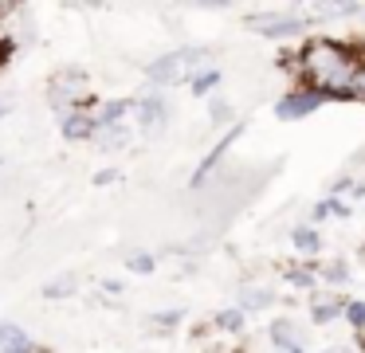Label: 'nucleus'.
Here are the masks:
<instances>
[{
    "label": "nucleus",
    "instance_id": "obj_24",
    "mask_svg": "<svg viewBox=\"0 0 365 353\" xmlns=\"http://www.w3.org/2000/svg\"><path fill=\"white\" fill-rule=\"evenodd\" d=\"M349 102H365V59H361V67H357L354 83H349Z\"/></svg>",
    "mask_w": 365,
    "mask_h": 353
},
{
    "label": "nucleus",
    "instance_id": "obj_1",
    "mask_svg": "<svg viewBox=\"0 0 365 353\" xmlns=\"http://www.w3.org/2000/svg\"><path fill=\"white\" fill-rule=\"evenodd\" d=\"M361 59L365 55L346 39L310 36L294 59H283V67H291L299 75V86H310V91L326 94L330 102H349V83H354Z\"/></svg>",
    "mask_w": 365,
    "mask_h": 353
},
{
    "label": "nucleus",
    "instance_id": "obj_15",
    "mask_svg": "<svg viewBox=\"0 0 365 353\" xmlns=\"http://www.w3.org/2000/svg\"><path fill=\"white\" fill-rule=\"evenodd\" d=\"M318 263H294V267H287V282H291L294 290H310L314 295L318 290Z\"/></svg>",
    "mask_w": 365,
    "mask_h": 353
},
{
    "label": "nucleus",
    "instance_id": "obj_7",
    "mask_svg": "<svg viewBox=\"0 0 365 353\" xmlns=\"http://www.w3.org/2000/svg\"><path fill=\"white\" fill-rule=\"evenodd\" d=\"M240 133H244V122H236V126H232V130H228V133H224V138H220V141H216V145H212V149H208V153H205V161H200V165H197V169H192V180H189V185H192V188H200V185H205V180H208V177H212V173H216V165H220V161H224V153H228V149H232V141H236V138H240Z\"/></svg>",
    "mask_w": 365,
    "mask_h": 353
},
{
    "label": "nucleus",
    "instance_id": "obj_9",
    "mask_svg": "<svg viewBox=\"0 0 365 353\" xmlns=\"http://www.w3.org/2000/svg\"><path fill=\"white\" fill-rule=\"evenodd\" d=\"M0 353H48L20 322H0Z\"/></svg>",
    "mask_w": 365,
    "mask_h": 353
},
{
    "label": "nucleus",
    "instance_id": "obj_25",
    "mask_svg": "<svg viewBox=\"0 0 365 353\" xmlns=\"http://www.w3.org/2000/svg\"><path fill=\"white\" fill-rule=\"evenodd\" d=\"M326 208H330V216H338V220H349V216H354V208H349L341 196H326Z\"/></svg>",
    "mask_w": 365,
    "mask_h": 353
},
{
    "label": "nucleus",
    "instance_id": "obj_2",
    "mask_svg": "<svg viewBox=\"0 0 365 353\" xmlns=\"http://www.w3.org/2000/svg\"><path fill=\"white\" fill-rule=\"evenodd\" d=\"M212 47H177V51H165L158 59L145 63V78H150L153 91H165V86H189L192 78L205 67H212Z\"/></svg>",
    "mask_w": 365,
    "mask_h": 353
},
{
    "label": "nucleus",
    "instance_id": "obj_10",
    "mask_svg": "<svg viewBox=\"0 0 365 353\" xmlns=\"http://www.w3.org/2000/svg\"><path fill=\"white\" fill-rule=\"evenodd\" d=\"M346 302L349 298H341V295L314 290V295H310V322H314V326H330V322H338L341 314H346Z\"/></svg>",
    "mask_w": 365,
    "mask_h": 353
},
{
    "label": "nucleus",
    "instance_id": "obj_21",
    "mask_svg": "<svg viewBox=\"0 0 365 353\" xmlns=\"http://www.w3.org/2000/svg\"><path fill=\"white\" fill-rule=\"evenodd\" d=\"M341 318H346L349 326L357 329V334H365V302H361V298H349V302H346V314H341Z\"/></svg>",
    "mask_w": 365,
    "mask_h": 353
},
{
    "label": "nucleus",
    "instance_id": "obj_22",
    "mask_svg": "<svg viewBox=\"0 0 365 353\" xmlns=\"http://www.w3.org/2000/svg\"><path fill=\"white\" fill-rule=\"evenodd\" d=\"M150 322H153L158 329H177V326L185 322V310H165V314H153Z\"/></svg>",
    "mask_w": 365,
    "mask_h": 353
},
{
    "label": "nucleus",
    "instance_id": "obj_18",
    "mask_svg": "<svg viewBox=\"0 0 365 353\" xmlns=\"http://www.w3.org/2000/svg\"><path fill=\"white\" fill-rule=\"evenodd\" d=\"M79 290V279L75 275H59V279L43 282V298H71Z\"/></svg>",
    "mask_w": 365,
    "mask_h": 353
},
{
    "label": "nucleus",
    "instance_id": "obj_23",
    "mask_svg": "<svg viewBox=\"0 0 365 353\" xmlns=\"http://www.w3.org/2000/svg\"><path fill=\"white\" fill-rule=\"evenodd\" d=\"M208 114H212V122H216V126L232 122V102H224V98H212V106H208Z\"/></svg>",
    "mask_w": 365,
    "mask_h": 353
},
{
    "label": "nucleus",
    "instance_id": "obj_12",
    "mask_svg": "<svg viewBox=\"0 0 365 353\" xmlns=\"http://www.w3.org/2000/svg\"><path fill=\"white\" fill-rule=\"evenodd\" d=\"M279 302L275 287H267V282H247L244 290H240V310L252 314V310H271V306Z\"/></svg>",
    "mask_w": 365,
    "mask_h": 353
},
{
    "label": "nucleus",
    "instance_id": "obj_4",
    "mask_svg": "<svg viewBox=\"0 0 365 353\" xmlns=\"http://www.w3.org/2000/svg\"><path fill=\"white\" fill-rule=\"evenodd\" d=\"M247 28L263 39H294L302 36L307 28H314V16H302V12H259V16H247Z\"/></svg>",
    "mask_w": 365,
    "mask_h": 353
},
{
    "label": "nucleus",
    "instance_id": "obj_20",
    "mask_svg": "<svg viewBox=\"0 0 365 353\" xmlns=\"http://www.w3.org/2000/svg\"><path fill=\"white\" fill-rule=\"evenodd\" d=\"M126 267L134 275H153L158 271V255H150V251H134V255H126Z\"/></svg>",
    "mask_w": 365,
    "mask_h": 353
},
{
    "label": "nucleus",
    "instance_id": "obj_3",
    "mask_svg": "<svg viewBox=\"0 0 365 353\" xmlns=\"http://www.w3.org/2000/svg\"><path fill=\"white\" fill-rule=\"evenodd\" d=\"M48 106L59 110V118L71 110H91L95 94H91V75L83 67H59L48 78Z\"/></svg>",
    "mask_w": 365,
    "mask_h": 353
},
{
    "label": "nucleus",
    "instance_id": "obj_11",
    "mask_svg": "<svg viewBox=\"0 0 365 353\" xmlns=\"http://www.w3.org/2000/svg\"><path fill=\"white\" fill-rule=\"evenodd\" d=\"M267 337H271V345H275L279 353H291L294 345H307V329H302V322H294V318H275L267 326Z\"/></svg>",
    "mask_w": 365,
    "mask_h": 353
},
{
    "label": "nucleus",
    "instance_id": "obj_17",
    "mask_svg": "<svg viewBox=\"0 0 365 353\" xmlns=\"http://www.w3.org/2000/svg\"><path fill=\"white\" fill-rule=\"evenodd\" d=\"M244 322H247V314L240 310V306H228V310H216L212 326L224 329V334H240V329H244Z\"/></svg>",
    "mask_w": 365,
    "mask_h": 353
},
{
    "label": "nucleus",
    "instance_id": "obj_14",
    "mask_svg": "<svg viewBox=\"0 0 365 353\" xmlns=\"http://www.w3.org/2000/svg\"><path fill=\"white\" fill-rule=\"evenodd\" d=\"M130 141H134V122H126V126H103V130L95 133V145L106 149V153H114V149H126Z\"/></svg>",
    "mask_w": 365,
    "mask_h": 353
},
{
    "label": "nucleus",
    "instance_id": "obj_5",
    "mask_svg": "<svg viewBox=\"0 0 365 353\" xmlns=\"http://www.w3.org/2000/svg\"><path fill=\"white\" fill-rule=\"evenodd\" d=\"M169 118H173V106H169V98L161 91H145V94L134 98V130L138 133L158 138V133L169 126Z\"/></svg>",
    "mask_w": 365,
    "mask_h": 353
},
{
    "label": "nucleus",
    "instance_id": "obj_29",
    "mask_svg": "<svg viewBox=\"0 0 365 353\" xmlns=\"http://www.w3.org/2000/svg\"><path fill=\"white\" fill-rule=\"evenodd\" d=\"M322 353H354L349 345H330V349H322Z\"/></svg>",
    "mask_w": 365,
    "mask_h": 353
},
{
    "label": "nucleus",
    "instance_id": "obj_13",
    "mask_svg": "<svg viewBox=\"0 0 365 353\" xmlns=\"http://www.w3.org/2000/svg\"><path fill=\"white\" fill-rule=\"evenodd\" d=\"M291 243L307 255V263H318V255H322V235H318L314 224H294L291 227Z\"/></svg>",
    "mask_w": 365,
    "mask_h": 353
},
{
    "label": "nucleus",
    "instance_id": "obj_16",
    "mask_svg": "<svg viewBox=\"0 0 365 353\" xmlns=\"http://www.w3.org/2000/svg\"><path fill=\"white\" fill-rule=\"evenodd\" d=\"M318 275L330 287H341V282H349V259H326V263H318Z\"/></svg>",
    "mask_w": 365,
    "mask_h": 353
},
{
    "label": "nucleus",
    "instance_id": "obj_19",
    "mask_svg": "<svg viewBox=\"0 0 365 353\" xmlns=\"http://www.w3.org/2000/svg\"><path fill=\"white\" fill-rule=\"evenodd\" d=\"M220 78H224V75H220V67H205L189 86H192V94H200V98H205V94H212L216 86H220Z\"/></svg>",
    "mask_w": 365,
    "mask_h": 353
},
{
    "label": "nucleus",
    "instance_id": "obj_26",
    "mask_svg": "<svg viewBox=\"0 0 365 353\" xmlns=\"http://www.w3.org/2000/svg\"><path fill=\"white\" fill-rule=\"evenodd\" d=\"M114 180H122V173H118V169H98V173H95V185H98V188L114 185Z\"/></svg>",
    "mask_w": 365,
    "mask_h": 353
},
{
    "label": "nucleus",
    "instance_id": "obj_27",
    "mask_svg": "<svg viewBox=\"0 0 365 353\" xmlns=\"http://www.w3.org/2000/svg\"><path fill=\"white\" fill-rule=\"evenodd\" d=\"M103 290H110V295H122V282H118V279H103Z\"/></svg>",
    "mask_w": 365,
    "mask_h": 353
},
{
    "label": "nucleus",
    "instance_id": "obj_28",
    "mask_svg": "<svg viewBox=\"0 0 365 353\" xmlns=\"http://www.w3.org/2000/svg\"><path fill=\"white\" fill-rule=\"evenodd\" d=\"M4 118H9V98L0 94V122H4Z\"/></svg>",
    "mask_w": 365,
    "mask_h": 353
},
{
    "label": "nucleus",
    "instance_id": "obj_8",
    "mask_svg": "<svg viewBox=\"0 0 365 353\" xmlns=\"http://www.w3.org/2000/svg\"><path fill=\"white\" fill-rule=\"evenodd\" d=\"M59 133L63 141H95L98 122H95V106L91 110H71V114L59 118Z\"/></svg>",
    "mask_w": 365,
    "mask_h": 353
},
{
    "label": "nucleus",
    "instance_id": "obj_30",
    "mask_svg": "<svg viewBox=\"0 0 365 353\" xmlns=\"http://www.w3.org/2000/svg\"><path fill=\"white\" fill-rule=\"evenodd\" d=\"M291 353H307V345H294V349Z\"/></svg>",
    "mask_w": 365,
    "mask_h": 353
},
{
    "label": "nucleus",
    "instance_id": "obj_6",
    "mask_svg": "<svg viewBox=\"0 0 365 353\" xmlns=\"http://www.w3.org/2000/svg\"><path fill=\"white\" fill-rule=\"evenodd\" d=\"M326 102H330L326 94L310 91V86H294V91H287L283 98L275 102V118L279 122H302V118H310L314 110H322Z\"/></svg>",
    "mask_w": 365,
    "mask_h": 353
}]
</instances>
